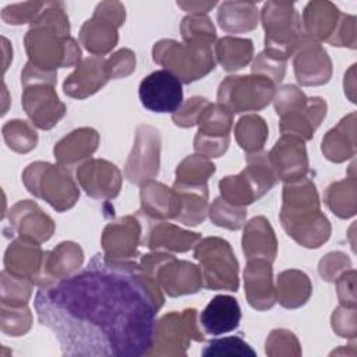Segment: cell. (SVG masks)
I'll return each mask as SVG.
<instances>
[{"mask_svg":"<svg viewBox=\"0 0 357 357\" xmlns=\"http://www.w3.org/2000/svg\"><path fill=\"white\" fill-rule=\"evenodd\" d=\"M7 307L1 305V331L10 336L24 335L32 322V317L26 305L24 307Z\"/></svg>","mask_w":357,"mask_h":357,"instance_id":"obj_38","label":"cell"},{"mask_svg":"<svg viewBox=\"0 0 357 357\" xmlns=\"http://www.w3.org/2000/svg\"><path fill=\"white\" fill-rule=\"evenodd\" d=\"M199 130L194 139V148L205 158L220 156L229 145V132L233 123V113L223 105L208 103L201 112Z\"/></svg>","mask_w":357,"mask_h":357,"instance_id":"obj_9","label":"cell"},{"mask_svg":"<svg viewBox=\"0 0 357 357\" xmlns=\"http://www.w3.org/2000/svg\"><path fill=\"white\" fill-rule=\"evenodd\" d=\"M307 102L305 95L298 91L293 85H286L279 91V95L275 100V109L276 113L280 114V117L300 109Z\"/></svg>","mask_w":357,"mask_h":357,"instance_id":"obj_41","label":"cell"},{"mask_svg":"<svg viewBox=\"0 0 357 357\" xmlns=\"http://www.w3.org/2000/svg\"><path fill=\"white\" fill-rule=\"evenodd\" d=\"M209 102L205 98H191L184 105L180 106V109L173 113V121L176 126L180 127H191L198 121V117L201 112L205 109V106Z\"/></svg>","mask_w":357,"mask_h":357,"instance_id":"obj_42","label":"cell"},{"mask_svg":"<svg viewBox=\"0 0 357 357\" xmlns=\"http://www.w3.org/2000/svg\"><path fill=\"white\" fill-rule=\"evenodd\" d=\"M204 357H255V350L237 336L213 339L201 351Z\"/></svg>","mask_w":357,"mask_h":357,"instance_id":"obj_35","label":"cell"},{"mask_svg":"<svg viewBox=\"0 0 357 357\" xmlns=\"http://www.w3.org/2000/svg\"><path fill=\"white\" fill-rule=\"evenodd\" d=\"M209 215L216 226L237 230L244 225L247 212L244 206H237L225 201L223 198H216L211 206Z\"/></svg>","mask_w":357,"mask_h":357,"instance_id":"obj_37","label":"cell"},{"mask_svg":"<svg viewBox=\"0 0 357 357\" xmlns=\"http://www.w3.org/2000/svg\"><path fill=\"white\" fill-rule=\"evenodd\" d=\"M141 226L134 216H126L110 223L103 230L102 245L110 261H131L137 254Z\"/></svg>","mask_w":357,"mask_h":357,"instance_id":"obj_14","label":"cell"},{"mask_svg":"<svg viewBox=\"0 0 357 357\" xmlns=\"http://www.w3.org/2000/svg\"><path fill=\"white\" fill-rule=\"evenodd\" d=\"M3 137L8 146L17 152H28L38 142L36 132L21 120H10L3 127Z\"/></svg>","mask_w":357,"mask_h":357,"instance_id":"obj_36","label":"cell"},{"mask_svg":"<svg viewBox=\"0 0 357 357\" xmlns=\"http://www.w3.org/2000/svg\"><path fill=\"white\" fill-rule=\"evenodd\" d=\"M138 95L151 112L176 113L183 105V82L167 70H156L141 81Z\"/></svg>","mask_w":357,"mask_h":357,"instance_id":"obj_10","label":"cell"},{"mask_svg":"<svg viewBox=\"0 0 357 357\" xmlns=\"http://www.w3.org/2000/svg\"><path fill=\"white\" fill-rule=\"evenodd\" d=\"M10 222L18 230L21 238L40 244L50 238L53 233V222L45 215L39 206L28 199L18 202L10 211Z\"/></svg>","mask_w":357,"mask_h":357,"instance_id":"obj_19","label":"cell"},{"mask_svg":"<svg viewBox=\"0 0 357 357\" xmlns=\"http://www.w3.org/2000/svg\"><path fill=\"white\" fill-rule=\"evenodd\" d=\"M311 283L304 272L291 269L278 276V300L286 308H297L308 300Z\"/></svg>","mask_w":357,"mask_h":357,"instance_id":"obj_28","label":"cell"},{"mask_svg":"<svg viewBox=\"0 0 357 357\" xmlns=\"http://www.w3.org/2000/svg\"><path fill=\"white\" fill-rule=\"evenodd\" d=\"M326 103L321 98H311L297 110L282 117L280 131L300 139H310L325 117Z\"/></svg>","mask_w":357,"mask_h":357,"instance_id":"obj_22","label":"cell"},{"mask_svg":"<svg viewBox=\"0 0 357 357\" xmlns=\"http://www.w3.org/2000/svg\"><path fill=\"white\" fill-rule=\"evenodd\" d=\"M139 266L144 273L155 279L172 297L195 293L202 287L201 269L187 261H177L170 254L156 252L144 255Z\"/></svg>","mask_w":357,"mask_h":357,"instance_id":"obj_6","label":"cell"},{"mask_svg":"<svg viewBox=\"0 0 357 357\" xmlns=\"http://www.w3.org/2000/svg\"><path fill=\"white\" fill-rule=\"evenodd\" d=\"M22 180L31 194L43 198L59 212L71 208L79 195L77 185L63 166L43 162L31 163L25 169Z\"/></svg>","mask_w":357,"mask_h":357,"instance_id":"obj_4","label":"cell"},{"mask_svg":"<svg viewBox=\"0 0 357 357\" xmlns=\"http://www.w3.org/2000/svg\"><path fill=\"white\" fill-rule=\"evenodd\" d=\"M337 10L332 11H310L305 10V25L307 31L312 38L328 40L332 35L333 28H336V13Z\"/></svg>","mask_w":357,"mask_h":357,"instance_id":"obj_39","label":"cell"},{"mask_svg":"<svg viewBox=\"0 0 357 357\" xmlns=\"http://www.w3.org/2000/svg\"><path fill=\"white\" fill-rule=\"evenodd\" d=\"M116 26L119 25L100 21V18L95 14L93 20L86 21L81 29V40L85 49L95 56L107 53L117 42Z\"/></svg>","mask_w":357,"mask_h":357,"instance_id":"obj_29","label":"cell"},{"mask_svg":"<svg viewBox=\"0 0 357 357\" xmlns=\"http://www.w3.org/2000/svg\"><path fill=\"white\" fill-rule=\"evenodd\" d=\"M194 308L181 312L172 311L162 317L155 326L153 346L149 354L158 356H185L192 340L204 342V332L199 331L195 321Z\"/></svg>","mask_w":357,"mask_h":357,"instance_id":"obj_7","label":"cell"},{"mask_svg":"<svg viewBox=\"0 0 357 357\" xmlns=\"http://www.w3.org/2000/svg\"><path fill=\"white\" fill-rule=\"evenodd\" d=\"M215 173V166L204 156L192 155L184 159L176 170V184L206 185L208 177Z\"/></svg>","mask_w":357,"mask_h":357,"instance_id":"obj_34","label":"cell"},{"mask_svg":"<svg viewBox=\"0 0 357 357\" xmlns=\"http://www.w3.org/2000/svg\"><path fill=\"white\" fill-rule=\"evenodd\" d=\"M278 178L287 183L301 180L307 173L308 160L303 139L283 134L268 155Z\"/></svg>","mask_w":357,"mask_h":357,"instance_id":"obj_12","label":"cell"},{"mask_svg":"<svg viewBox=\"0 0 357 357\" xmlns=\"http://www.w3.org/2000/svg\"><path fill=\"white\" fill-rule=\"evenodd\" d=\"M243 251L250 259L273 262L276 257V238L269 222L264 216L254 218L244 229Z\"/></svg>","mask_w":357,"mask_h":357,"instance_id":"obj_25","label":"cell"},{"mask_svg":"<svg viewBox=\"0 0 357 357\" xmlns=\"http://www.w3.org/2000/svg\"><path fill=\"white\" fill-rule=\"evenodd\" d=\"M162 304L156 280L138 264L99 254L35 296L38 318L53 331L64 356L149 354Z\"/></svg>","mask_w":357,"mask_h":357,"instance_id":"obj_1","label":"cell"},{"mask_svg":"<svg viewBox=\"0 0 357 357\" xmlns=\"http://www.w3.org/2000/svg\"><path fill=\"white\" fill-rule=\"evenodd\" d=\"M126 66L128 70H134L135 68V57L134 53L124 49L117 52L116 54H113V57L110 60H107V67H109V73L110 77H124L128 75L130 73L123 67Z\"/></svg>","mask_w":357,"mask_h":357,"instance_id":"obj_43","label":"cell"},{"mask_svg":"<svg viewBox=\"0 0 357 357\" xmlns=\"http://www.w3.org/2000/svg\"><path fill=\"white\" fill-rule=\"evenodd\" d=\"M328 206L340 218H349L356 213V181L354 178L333 183L325 194Z\"/></svg>","mask_w":357,"mask_h":357,"instance_id":"obj_33","label":"cell"},{"mask_svg":"<svg viewBox=\"0 0 357 357\" xmlns=\"http://www.w3.org/2000/svg\"><path fill=\"white\" fill-rule=\"evenodd\" d=\"M351 117L353 114L344 117L340 124L331 130L322 141V152L332 162H343L354 155V130L346 134V127Z\"/></svg>","mask_w":357,"mask_h":357,"instance_id":"obj_31","label":"cell"},{"mask_svg":"<svg viewBox=\"0 0 357 357\" xmlns=\"http://www.w3.org/2000/svg\"><path fill=\"white\" fill-rule=\"evenodd\" d=\"M159 132L148 126L138 127L135 145L126 165L127 178L139 184L155 177L159 170Z\"/></svg>","mask_w":357,"mask_h":357,"instance_id":"obj_11","label":"cell"},{"mask_svg":"<svg viewBox=\"0 0 357 357\" xmlns=\"http://www.w3.org/2000/svg\"><path fill=\"white\" fill-rule=\"evenodd\" d=\"M201 240L198 233L183 230L174 225L160 222L151 229L145 240L146 247L151 250H167L184 252Z\"/></svg>","mask_w":357,"mask_h":357,"instance_id":"obj_27","label":"cell"},{"mask_svg":"<svg viewBox=\"0 0 357 357\" xmlns=\"http://www.w3.org/2000/svg\"><path fill=\"white\" fill-rule=\"evenodd\" d=\"M216 56L227 71L243 68L252 57V42L250 39L226 36L218 42Z\"/></svg>","mask_w":357,"mask_h":357,"instance_id":"obj_30","label":"cell"},{"mask_svg":"<svg viewBox=\"0 0 357 357\" xmlns=\"http://www.w3.org/2000/svg\"><path fill=\"white\" fill-rule=\"evenodd\" d=\"M110 78L107 61L92 56L81 61L77 70L64 81V92L73 98H85L95 93Z\"/></svg>","mask_w":357,"mask_h":357,"instance_id":"obj_20","label":"cell"},{"mask_svg":"<svg viewBox=\"0 0 357 357\" xmlns=\"http://www.w3.org/2000/svg\"><path fill=\"white\" fill-rule=\"evenodd\" d=\"M266 354L269 356H300L301 350L296 336L286 329L272 331L266 339Z\"/></svg>","mask_w":357,"mask_h":357,"instance_id":"obj_40","label":"cell"},{"mask_svg":"<svg viewBox=\"0 0 357 357\" xmlns=\"http://www.w3.org/2000/svg\"><path fill=\"white\" fill-rule=\"evenodd\" d=\"M142 213L155 219H176L180 213L178 194L166 185L148 180L141 185Z\"/></svg>","mask_w":357,"mask_h":357,"instance_id":"obj_24","label":"cell"},{"mask_svg":"<svg viewBox=\"0 0 357 357\" xmlns=\"http://www.w3.org/2000/svg\"><path fill=\"white\" fill-rule=\"evenodd\" d=\"M22 107L33 124L43 130L57 124L66 112V106L59 100L53 85L46 86L45 82L24 91Z\"/></svg>","mask_w":357,"mask_h":357,"instance_id":"obj_13","label":"cell"},{"mask_svg":"<svg viewBox=\"0 0 357 357\" xmlns=\"http://www.w3.org/2000/svg\"><path fill=\"white\" fill-rule=\"evenodd\" d=\"M99 135L92 128H79L70 132L54 146V156L66 167L88 158L98 146Z\"/></svg>","mask_w":357,"mask_h":357,"instance_id":"obj_26","label":"cell"},{"mask_svg":"<svg viewBox=\"0 0 357 357\" xmlns=\"http://www.w3.org/2000/svg\"><path fill=\"white\" fill-rule=\"evenodd\" d=\"M194 257L199 261L205 287L212 290H237L238 264L226 240L219 237L199 240L195 244Z\"/></svg>","mask_w":357,"mask_h":357,"instance_id":"obj_5","label":"cell"},{"mask_svg":"<svg viewBox=\"0 0 357 357\" xmlns=\"http://www.w3.org/2000/svg\"><path fill=\"white\" fill-rule=\"evenodd\" d=\"M294 59L297 81L303 85L325 84L331 77V60L325 50L314 40L301 38Z\"/></svg>","mask_w":357,"mask_h":357,"instance_id":"obj_16","label":"cell"},{"mask_svg":"<svg viewBox=\"0 0 357 357\" xmlns=\"http://www.w3.org/2000/svg\"><path fill=\"white\" fill-rule=\"evenodd\" d=\"M245 296L255 310H268L276 303V291L272 283L271 262L250 259L244 271Z\"/></svg>","mask_w":357,"mask_h":357,"instance_id":"obj_18","label":"cell"},{"mask_svg":"<svg viewBox=\"0 0 357 357\" xmlns=\"http://www.w3.org/2000/svg\"><path fill=\"white\" fill-rule=\"evenodd\" d=\"M77 178L85 192L93 198H114L121 185L119 169L100 159L82 165L77 172Z\"/></svg>","mask_w":357,"mask_h":357,"instance_id":"obj_15","label":"cell"},{"mask_svg":"<svg viewBox=\"0 0 357 357\" xmlns=\"http://www.w3.org/2000/svg\"><path fill=\"white\" fill-rule=\"evenodd\" d=\"M45 264V252L40 251L39 244L25 238L15 240L6 251L4 266L6 271L39 284Z\"/></svg>","mask_w":357,"mask_h":357,"instance_id":"obj_17","label":"cell"},{"mask_svg":"<svg viewBox=\"0 0 357 357\" xmlns=\"http://www.w3.org/2000/svg\"><path fill=\"white\" fill-rule=\"evenodd\" d=\"M275 95V84L265 75L227 77L219 86V103L231 113L259 110Z\"/></svg>","mask_w":357,"mask_h":357,"instance_id":"obj_8","label":"cell"},{"mask_svg":"<svg viewBox=\"0 0 357 357\" xmlns=\"http://www.w3.org/2000/svg\"><path fill=\"white\" fill-rule=\"evenodd\" d=\"M268 137L265 120L259 116L251 114L238 120L236 126V138L243 149L250 153L259 152Z\"/></svg>","mask_w":357,"mask_h":357,"instance_id":"obj_32","label":"cell"},{"mask_svg":"<svg viewBox=\"0 0 357 357\" xmlns=\"http://www.w3.org/2000/svg\"><path fill=\"white\" fill-rule=\"evenodd\" d=\"M241 319L237 300L227 294L215 296L199 314V325L208 335H222L234 331Z\"/></svg>","mask_w":357,"mask_h":357,"instance_id":"obj_21","label":"cell"},{"mask_svg":"<svg viewBox=\"0 0 357 357\" xmlns=\"http://www.w3.org/2000/svg\"><path fill=\"white\" fill-rule=\"evenodd\" d=\"M280 220L289 236L308 248L319 247L331 233L329 222L319 211L315 185L304 177L284 185Z\"/></svg>","mask_w":357,"mask_h":357,"instance_id":"obj_2","label":"cell"},{"mask_svg":"<svg viewBox=\"0 0 357 357\" xmlns=\"http://www.w3.org/2000/svg\"><path fill=\"white\" fill-rule=\"evenodd\" d=\"M82 250L75 243H61L52 252H45L39 286H49L71 275L82 264Z\"/></svg>","mask_w":357,"mask_h":357,"instance_id":"obj_23","label":"cell"},{"mask_svg":"<svg viewBox=\"0 0 357 357\" xmlns=\"http://www.w3.org/2000/svg\"><path fill=\"white\" fill-rule=\"evenodd\" d=\"M212 38H190L185 43L160 40L153 47V61L166 67L181 82L190 84L215 68Z\"/></svg>","mask_w":357,"mask_h":357,"instance_id":"obj_3","label":"cell"}]
</instances>
